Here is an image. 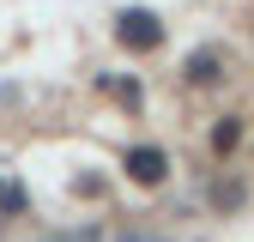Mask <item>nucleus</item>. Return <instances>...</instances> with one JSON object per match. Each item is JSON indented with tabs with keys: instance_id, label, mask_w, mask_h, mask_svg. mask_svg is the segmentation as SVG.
I'll list each match as a JSON object with an SVG mask.
<instances>
[{
	"instance_id": "nucleus-1",
	"label": "nucleus",
	"mask_w": 254,
	"mask_h": 242,
	"mask_svg": "<svg viewBox=\"0 0 254 242\" xmlns=\"http://www.w3.org/2000/svg\"><path fill=\"white\" fill-rule=\"evenodd\" d=\"M127 170H133L139 182H157V176H164V151H133V158H127Z\"/></svg>"
}]
</instances>
